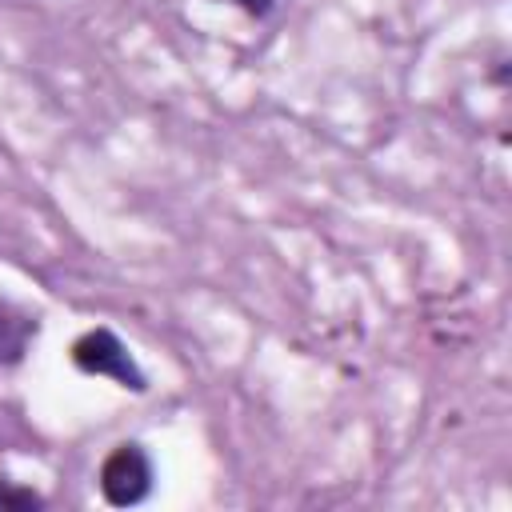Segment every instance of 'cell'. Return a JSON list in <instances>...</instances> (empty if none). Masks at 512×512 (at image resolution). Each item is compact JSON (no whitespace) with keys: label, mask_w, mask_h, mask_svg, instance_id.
Here are the masks:
<instances>
[{"label":"cell","mask_w":512,"mask_h":512,"mask_svg":"<svg viewBox=\"0 0 512 512\" xmlns=\"http://www.w3.org/2000/svg\"><path fill=\"white\" fill-rule=\"evenodd\" d=\"M72 364H76L80 372H88V376H112L116 384H124V388H132V392L144 388V372L136 368V360L128 356V348L120 344V336L108 332V328L84 332V336L72 344Z\"/></svg>","instance_id":"obj_1"},{"label":"cell","mask_w":512,"mask_h":512,"mask_svg":"<svg viewBox=\"0 0 512 512\" xmlns=\"http://www.w3.org/2000/svg\"><path fill=\"white\" fill-rule=\"evenodd\" d=\"M152 488V464L144 456L140 444H120L104 456L100 464V492L108 504L116 508H128V504H140Z\"/></svg>","instance_id":"obj_2"},{"label":"cell","mask_w":512,"mask_h":512,"mask_svg":"<svg viewBox=\"0 0 512 512\" xmlns=\"http://www.w3.org/2000/svg\"><path fill=\"white\" fill-rule=\"evenodd\" d=\"M32 336H36V320L12 308L8 300H0V364H16Z\"/></svg>","instance_id":"obj_3"},{"label":"cell","mask_w":512,"mask_h":512,"mask_svg":"<svg viewBox=\"0 0 512 512\" xmlns=\"http://www.w3.org/2000/svg\"><path fill=\"white\" fill-rule=\"evenodd\" d=\"M44 500L32 492V488H12L8 480H0V508H12V512H24V508H40Z\"/></svg>","instance_id":"obj_4"},{"label":"cell","mask_w":512,"mask_h":512,"mask_svg":"<svg viewBox=\"0 0 512 512\" xmlns=\"http://www.w3.org/2000/svg\"><path fill=\"white\" fill-rule=\"evenodd\" d=\"M232 4H240V8L248 12V16H264V12H268V8L276 4V0H232Z\"/></svg>","instance_id":"obj_5"}]
</instances>
